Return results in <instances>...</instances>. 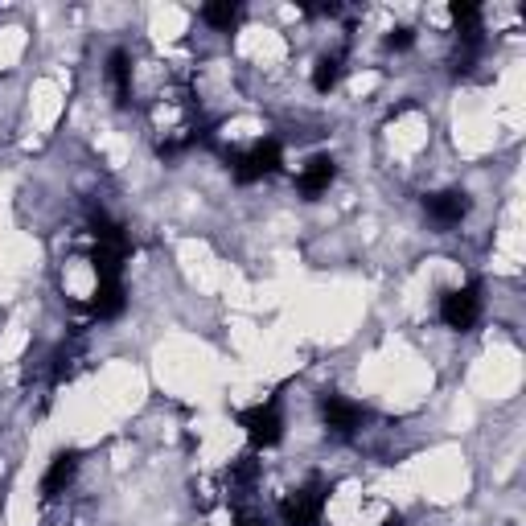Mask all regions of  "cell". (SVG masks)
I'll return each mask as SVG.
<instances>
[{
    "label": "cell",
    "mask_w": 526,
    "mask_h": 526,
    "mask_svg": "<svg viewBox=\"0 0 526 526\" xmlns=\"http://www.w3.org/2000/svg\"><path fill=\"white\" fill-rule=\"evenodd\" d=\"M280 165H284L280 140H259V144L247 148V153H235V157H231V173H235V181H243V185L272 177Z\"/></svg>",
    "instance_id": "6da1fadb"
},
{
    "label": "cell",
    "mask_w": 526,
    "mask_h": 526,
    "mask_svg": "<svg viewBox=\"0 0 526 526\" xmlns=\"http://www.w3.org/2000/svg\"><path fill=\"white\" fill-rule=\"evenodd\" d=\"M239 424L251 436V444H259V448H276L280 436H284V416H280V403L276 399L239 411Z\"/></svg>",
    "instance_id": "7a4b0ae2"
},
{
    "label": "cell",
    "mask_w": 526,
    "mask_h": 526,
    "mask_svg": "<svg viewBox=\"0 0 526 526\" xmlns=\"http://www.w3.org/2000/svg\"><path fill=\"white\" fill-rule=\"evenodd\" d=\"M481 317V284H465V288H453V292H444L440 296V321L448 329H473Z\"/></svg>",
    "instance_id": "3957f363"
},
{
    "label": "cell",
    "mask_w": 526,
    "mask_h": 526,
    "mask_svg": "<svg viewBox=\"0 0 526 526\" xmlns=\"http://www.w3.org/2000/svg\"><path fill=\"white\" fill-rule=\"evenodd\" d=\"M321 514H325V485H321V481L300 485V490H292V494L280 502L284 526H317Z\"/></svg>",
    "instance_id": "277c9868"
},
{
    "label": "cell",
    "mask_w": 526,
    "mask_h": 526,
    "mask_svg": "<svg viewBox=\"0 0 526 526\" xmlns=\"http://www.w3.org/2000/svg\"><path fill=\"white\" fill-rule=\"evenodd\" d=\"M321 420H325V428H329L333 436L350 440V436H358L362 424H366V407L354 403V399H346V395H321Z\"/></svg>",
    "instance_id": "5b68a950"
},
{
    "label": "cell",
    "mask_w": 526,
    "mask_h": 526,
    "mask_svg": "<svg viewBox=\"0 0 526 526\" xmlns=\"http://www.w3.org/2000/svg\"><path fill=\"white\" fill-rule=\"evenodd\" d=\"M424 210L436 227H457V222L469 214V194L461 190H440V194H428L424 198Z\"/></svg>",
    "instance_id": "8992f818"
},
{
    "label": "cell",
    "mask_w": 526,
    "mask_h": 526,
    "mask_svg": "<svg viewBox=\"0 0 526 526\" xmlns=\"http://www.w3.org/2000/svg\"><path fill=\"white\" fill-rule=\"evenodd\" d=\"M124 280H95V292H91V317L95 321H116L124 313Z\"/></svg>",
    "instance_id": "52a82bcc"
},
{
    "label": "cell",
    "mask_w": 526,
    "mask_h": 526,
    "mask_svg": "<svg viewBox=\"0 0 526 526\" xmlns=\"http://www.w3.org/2000/svg\"><path fill=\"white\" fill-rule=\"evenodd\" d=\"M333 177H337L333 157H313V161H305V169H300L296 190L305 194V198H321V194L329 190V185H333Z\"/></svg>",
    "instance_id": "ba28073f"
},
{
    "label": "cell",
    "mask_w": 526,
    "mask_h": 526,
    "mask_svg": "<svg viewBox=\"0 0 526 526\" xmlns=\"http://www.w3.org/2000/svg\"><path fill=\"white\" fill-rule=\"evenodd\" d=\"M107 83H111V91H116L120 107L132 103V58H128V50H111L107 54Z\"/></svg>",
    "instance_id": "9c48e42d"
},
{
    "label": "cell",
    "mask_w": 526,
    "mask_h": 526,
    "mask_svg": "<svg viewBox=\"0 0 526 526\" xmlns=\"http://www.w3.org/2000/svg\"><path fill=\"white\" fill-rule=\"evenodd\" d=\"M74 473H79V457H74V453H58V457L50 461L46 477H42V498L66 494V485L74 481Z\"/></svg>",
    "instance_id": "30bf717a"
},
{
    "label": "cell",
    "mask_w": 526,
    "mask_h": 526,
    "mask_svg": "<svg viewBox=\"0 0 526 526\" xmlns=\"http://www.w3.org/2000/svg\"><path fill=\"white\" fill-rule=\"evenodd\" d=\"M342 70H346V50H329L317 58V70H313V91L317 95H329L337 87V79H342Z\"/></svg>",
    "instance_id": "8fae6325"
},
{
    "label": "cell",
    "mask_w": 526,
    "mask_h": 526,
    "mask_svg": "<svg viewBox=\"0 0 526 526\" xmlns=\"http://www.w3.org/2000/svg\"><path fill=\"white\" fill-rule=\"evenodd\" d=\"M239 17H243V9L235 5V0H214V5H202V21L222 29V33H231L239 25Z\"/></svg>",
    "instance_id": "7c38bea8"
},
{
    "label": "cell",
    "mask_w": 526,
    "mask_h": 526,
    "mask_svg": "<svg viewBox=\"0 0 526 526\" xmlns=\"http://www.w3.org/2000/svg\"><path fill=\"white\" fill-rule=\"evenodd\" d=\"M448 13H453V21H457V37L481 33V5H473V0H457Z\"/></svg>",
    "instance_id": "4fadbf2b"
},
{
    "label": "cell",
    "mask_w": 526,
    "mask_h": 526,
    "mask_svg": "<svg viewBox=\"0 0 526 526\" xmlns=\"http://www.w3.org/2000/svg\"><path fill=\"white\" fill-rule=\"evenodd\" d=\"M411 42H416V33L411 29H391L387 33V50H411Z\"/></svg>",
    "instance_id": "5bb4252c"
},
{
    "label": "cell",
    "mask_w": 526,
    "mask_h": 526,
    "mask_svg": "<svg viewBox=\"0 0 526 526\" xmlns=\"http://www.w3.org/2000/svg\"><path fill=\"white\" fill-rule=\"evenodd\" d=\"M387 526H395V522H387Z\"/></svg>",
    "instance_id": "9a60e30c"
}]
</instances>
